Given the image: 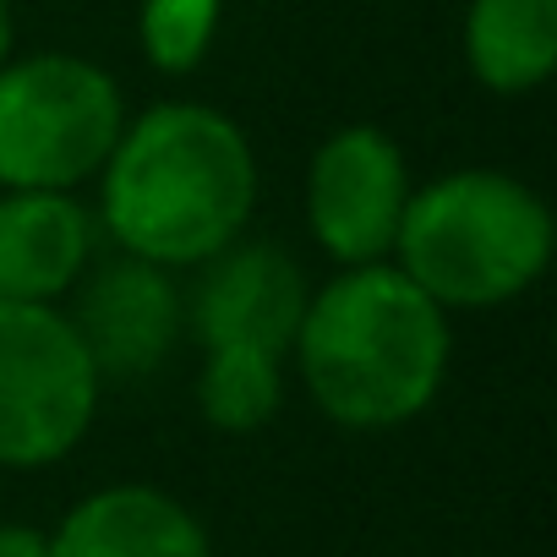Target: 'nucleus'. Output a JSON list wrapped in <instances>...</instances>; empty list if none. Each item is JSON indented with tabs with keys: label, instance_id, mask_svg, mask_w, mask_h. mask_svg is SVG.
Here are the masks:
<instances>
[{
	"label": "nucleus",
	"instance_id": "nucleus-1",
	"mask_svg": "<svg viewBox=\"0 0 557 557\" xmlns=\"http://www.w3.org/2000/svg\"><path fill=\"white\" fill-rule=\"evenodd\" d=\"M257 208L251 137L213 104L170 99L121 126L99 170V219L126 257L202 268Z\"/></svg>",
	"mask_w": 557,
	"mask_h": 557
},
{
	"label": "nucleus",
	"instance_id": "nucleus-2",
	"mask_svg": "<svg viewBox=\"0 0 557 557\" xmlns=\"http://www.w3.org/2000/svg\"><path fill=\"white\" fill-rule=\"evenodd\" d=\"M296 372L312 405L350 432H388L416 421L448 377V312L394 262L339 268L307 296L296 329Z\"/></svg>",
	"mask_w": 557,
	"mask_h": 557
},
{
	"label": "nucleus",
	"instance_id": "nucleus-3",
	"mask_svg": "<svg viewBox=\"0 0 557 557\" xmlns=\"http://www.w3.org/2000/svg\"><path fill=\"white\" fill-rule=\"evenodd\" d=\"M388 262L443 312H486L546 273L552 213L508 170H448L410 191Z\"/></svg>",
	"mask_w": 557,
	"mask_h": 557
},
{
	"label": "nucleus",
	"instance_id": "nucleus-4",
	"mask_svg": "<svg viewBox=\"0 0 557 557\" xmlns=\"http://www.w3.org/2000/svg\"><path fill=\"white\" fill-rule=\"evenodd\" d=\"M126 126L115 77L99 61L39 50L0 66V191H77Z\"/></svg>",
	"mask_w": 557,
	"mask_h": 557
},
{
	"label": "nucleus",
	"instance_id": "nucleus-5",
	"mask_svg": "<svg viewBox=\"0 0 557 557\" xmlns=\"http://www.w3.org/2000/svg\"><path fill=\"white\" fill-rule=\"evenodd\" d=\"M99 367L55 301H0V470L61 465L99 416Z\"/></svg>",
	"mask_w": 557,
	"mask_h": 557
},
{
	"label": "nucleus",
	"instance_id": "nucleus-6",
	"mask_svg": "<svg viewBox=\"0 0 557 557\" xmlns=\"http://www.w3.org/2000/svg\"><path fill=\"white\" fill-rule=\"evenodd\" d=\"M410 191V164L383 126H339L307 164V230L339 268L388 262Z\"/></svg>",
	"mask_w": 557,
	"mask_h": 557
},
{
	"label": "nucleus",
	"instance_id": "nucleus-7",
	"mask_svg": "<svg viewBox=\"0 0 557 557\" xmlns=\"http://www.w3.org/2000/svg\"><path fill=\"white\" fill-rule=\"evenodd\" d=\"M307 296V273L290 251H278L273 240H235L202 262L197 290L186 296V334L202 350L240 345L290 361Z\"/></svg>",
	"mask_w": 557,
	"mask_h": 557
},
{
	"label": "nucleus",
	"instance_id": "nucleus-8",
	"mask_svg": "<svg viewBox=\"0 0 557 557\" xmlns=\"http://www.w3.org/2000/svg\"><path fill=\"white\" fill-rule=\"evenodd\" d=\"M66 318L77 323L99 377H143L186 334V296L170 268L121 251L83 285V301Z\"/></svg>",
	"mask_w": 557,
	"mask_h": 557
},
{
	"label": "nucleus",
	"instance_id": "nucleus-9",
	"mask_svg": "<svg viewBox=\"0 0 557 557\" xmlns=\"http://www.w3.org/2000/svg\"><path fill=\"white\" fill-rule=\"evenodd\" d=\"M50 557H213V541L181 497L121 481L88 492L50 530Z\"/></svg>",
	"mask_w": 557,
	"mask_h": 557
},
{
	"label": "nucleus",
	"instance_id": "nucleus-10",
	"mask_svg": "<svg viewBox=\"0 0 557 557\" xmlns=\"http://www.w3.org/2000/svg\"><path fill=\"white\" fill-rule=\"evenodd\" d=\"M94 257V213L72 191H0V301H61Z\"/></svg>",
	"mask_w": 557,
	"mask_h": 557
},
{
	"label": "nucleus",
	"instance_id": "nucleus-11",
	"mask_svg": "<svg viewBox=\"0 0 557 557\" xmlns=\"http://www.w3.org/2000/svg\"><path fill=\"white\" fill-rule=\"evenodd\" d=\"M465 61L486 94H535L557 72V0H470Z\"/></svg>",
	"mask_w": 557,
	"mask_h": 557
},
{
	"label": "nucleus",
	"instance_id": "nucleus-12",
	"mask_svg": "<svg viewBox=\"0 0 557 557\" xmlns=\"http://www.w3.org/2000/svg\"><path fill=\"white\" fill-rule=\"evenodd\" d=\"M285 405V356L268 350H202L197 372V410L219 432H257Z\"/></svg>",
	"mask_w": 557,
	"mask_h": 557
},
{
	"label": "nucleus",
	"instance_id": "nucleus-13",
	"mask_svg": "<svg viewBox=\"0 0 557 557\" xmlns=\"http://www.w3.org/2000/svg\"><path fill=\"white\" fill-rule=\"evenodd\" d=\"M219 34V0H143L137 12V45L153 72L186 77L208 61Z\"/></svg>",
	"mask_w": 557,
	"mask_h": 557
},
{
	"label": "nucleus",
	"instance_id": "nucleus-14",
	"mask_svg": "<svg viewBox=\"0 0 557 557\" xmlns=\"http://www.w3.org/2000/svg\"><path fill=\"white\" fill-rule=\"evenodd\" d=\"M0 557H50V530L0 524Z\"/></svg>",
	"mask_w": 557,
	"mask_h": 557
},
{
	"label": "nucleus",
	"instance_id": "nucleus-15",
	"mask_svg": "<svg viewBox=\"0 0 557 557\" xmlns=\"http://www.w3.org/2000/svg\"><path fill=\"white\" fill-rule=\"evenodd\" d=\"M12 45H17V28H12V7L0 0V66L12 61Z\"/></svg>",
	"mask_w": 557,
	"mask_h": 557
}]
</instances>
